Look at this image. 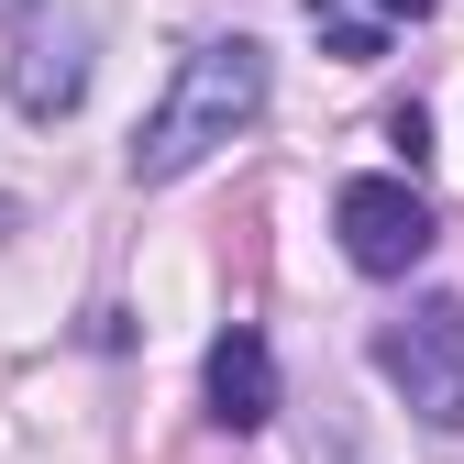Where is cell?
Instances as JSON below:
<instances>
[{
    "label": "cell",
    "instance_id": "obj_1",
    "mask_svg": "<svg viewBox=\"0 0 464 464\" xmlns=\"http://www.w3.org/2000/svg\"><path fill=\"white\" fill-rule=\"evenodd\" d=\"M255 111H266V44L255 34L188 44L178 78H166V100L144 111V133H133V178L144 188H178L188 166H210L232 133H255Z\"/></svg>",
    "mask_w": 464,
    "mask_h": 464
},
{
    "label": "cell",
    "instance_id": "obj_2",
    "mask_svg": "<svg viewBox=\"0 0 464 464\" xmlns=\"http://www.w3.org/2000/svg\"><path fill=\"white\" fill-rule=\"evenodd\" d=\"M376 376L410 398V420L464 431V299H420L410 321L376 332Z\"/></svg>",
    "mask_w": 464,
    "mask_h": 464
},
{
    "label": "cell",
    "instance_id": "obj_3",
    "mask_svg": "<svg viewBox=\"0 0 464 464\" xmlns=\"http://www.w3.org/2000/svg\"><path fill=\"white\" fill-rule=\"evenodd\" d=\"M332 232H343V266L354 276H410L420 255H431V199L410 188V178H343V199H332Z\"/></svg>",
    "mask_w": 464,
    "mask_h": 464
},
{
    "label": "cell",
    "instance_id": "obj_4",
    "mask_svg": "<svg viewBox=\"0 0 464 464\" xmlns=\"http://www.w3.org/2000/svg\"><path fill=\"white\" fill-rule=\"evenodd\" d=\"M89 100V23H44L23 12V55H12V111H34V122H55V111Z\"/></svg>",
    "mask_w": 464,
    "mask_h": 464
},
{
    "label": "cell",
    "instance_id": "obj_5",
    "mask_svg": "<svg viewBox=\"0 0 464 464\" xmlns=\"http://www.w3.org/2000/svg\"><path fill=\"white\" fill-rule=\"evenodd\" d=\"M210 420H221V431H266V420H276V354H266L255 321H232V332L210 343Z\"/></svg>",
    "mask_w": 464,
    "mask_h": 464
},
{
    "label": "cell",
    "instance_id": "obj_6",
    "mask_svg": "<svg viewBox=\"0 0 464 464\" xmlns=\"http://www.w3.org/2000/svg\"><path fill=\"white\" fill-rule=\"evenodd\" d=\"M420 12H431V0H310V34L343 55V67H376L387 34H398V23H420Z\"/></svg>",
    "mask_w": 464,
    "mask_h": 464
}]
</instances>
